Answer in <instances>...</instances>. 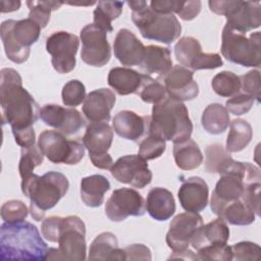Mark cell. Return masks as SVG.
I'll use <instances>...</instances> for the list:
<instances>
[{"label": "cell", "instance_id": "7", "mask_svg": "<svg viewBox=\"0 0 261 261\" xmlns=\"http://www.w3.org/2000/svg\"><path fill=\"white\" fill-rule=\"evenodd\" d=\"M42 28L31 18L7 19L1 23V40L7 58L14 63H23L31 53V46L35 44Z\"/></svg>", "mask_w": 261, "mask_h": 261}, {"label": "cell", "instance_id": "29", "mask_svg": "<svg viewBox=\"0 0 261 261\" xmlns=\"http://www.w3.org/2000/svg\"><path fill=\"white\" fill-rule=\"evenodd\" d=\"M89 260H125L123 249L118 248V242L110 231L98 234L89 249Z\"/></svg>", "mask_w": 261, "mask_h": 261}, {"label": "cell", "instance_id": "8", "mask_svg": "<svg viewBox=\"0 0 261 261\" xmlns=\"http://www.w3.org/2000/svg\"><path fill=\"white\" fill-rule=\"evenodd\" d=\"M86 225L75 215L62 217L58 233V249L49 248L46 260L83 261L87 258Z\"/></svg>", "mask_w": 261, "mask_h": 261}, {"label": "cell", "instance_id": "6", "mask_svg": "<svg viewBox=\"0 0 261 261\" xmlns=\"http://www.w3.org/2000/svg\"><path fill=\"white\" fill-rule=\"evenodd\" d=\"M132 9V20L143 38L163 44H171L181 33V25L172 13H158L146 1H127Z\"/></svg>", "mask_w": 261, "mask_h": 261}, {"label": "cell", "instance_id": "33", "mask_svg": "<svg viewBox=\"0 0 261 261\" xmlns=\"http://www.w3.org/2000/svg\"><path fill=\"white\" fill-rule=\"evenodd\" d=\"M253 137L251 124L242 118H236L229 122V132L226 139L225 149L229 153L244 150Z\"/></svg>", "mask_w": 261, "mask_h": 261}, {"label": "cell", "instance_id": "2", "mask_svg": "<svg viewBox=\"0 0 261 261\" xmlns=\"http://www.w3.org/2000/svg\"><path fill=\"white\" fill-rule=\"evenodd\" d=\"M48 246L36 225L28 221L3 222L0 228L1 260L43 261Z\"/></svg>", "mask_w": 261, "mask_h": 261}, {"label": "cell", "instance_id": "5", "mask_svg": "<svg viewBox=\"0 0 261 261\" xmlns=\"http://www.w3.org/2000/svg\"><path fill=\"white\" fill-rule=\"evenodd\" d=\"M193 122L184 102L169 98L154 104L149 132L165 141L178 143L191 138Z\"/></svg>", "mask_w": 261, "mask_h": 261}, {"label": "cell", "instance_id": "40", "mask_svg": "<svg viewBox=\"0 0 261 261\" xmlns=\"http://www.w3.org/2000/svg\"><path fill=\"white\" fill-rule=\"evenodd\" d=\"M166 141L159 136L148 133L141 141L139 146V156L144 160H153L159 158L166 149Z\"/></svg>", "mask_w": 261, "mask_h": 261}, {"label": "cell", "instance_id": "21", "mask_svg": "<svg viewBox=\"0 0 261 261\" xmlns=\"http://www.w3.org/2000/svg\"><path fill=\"white\" fill-rule=\"evenodd\" d=\"M150 125V116L139 115L130 110L119 111L112 119V129L122 139L139 142L144 139Z\"/></svg>", "mask_w": 261, "mask_h": 261}, {"label": "cell", "instance_id": "49", "mask_svg": "<svg viewBox=\"0 0 261 261\" xmlns=\"http://www.w3.org/2000/svg\"><path fill=\"white\" fill-rule=\"evenodd\" d=\"M185 1L179 0H153L149 3L152 10L158 13H176L180 11Z\"/></svg>", "mask_w": 261, "mask_h": 261}, {"label": "cell", "instance_id": "31", "mask_svg": "<svg viewBox=\"0 0 261 261\" xmlns=\"http://www.w3.org/2000/svg\"><path fill=\"white\" fill-rule=\"evenodd\" d=\"M173 158L178 168L182 170H193L203 162V154L198 144L191 138L173 143Z\"/></svg>", "mask_w": 261, "mask_h": 261}, {"label": "cell", "instance_id": "16", "mask_svg": "<svg viewBox=\"0 0 261 261\" xmlns=\"http://www.w3.org/2000/svg\"><path fill=\"white\" fill-rule=\"evenodd\" d=\"M145 211L146 202L143 196L129 188L114 190L105 204V214L114 222L123 221L128 216H142Z\"/></svg>", "mask_w": 261, "mask_h": 261}, {"label": "cell", "instance_id": "50", "mask_svg": "<svg viewBox=\"0 0 261 261\" xmlns=\"http://www.w3.org/2000/svg\"><path fill=\"white\" fill-rule=\"evenodd\" d=\"M125 260H151L150 249L143 244H133L123 249Z\"/></svg>", "mask_w": 261, "mask_h": 261}, {"label": "cell", "instance_id": "23", "mask_svg": "<svg viewBox=\"0 0 261 261\" xmlns=\"http://www.w3.org/2000/svg\"><path fill=\"white\" fill-rule=\"evenodd\" d=\"M177 197L184 210L199 213L204 210L208 204V185L199 176H191L182 181Z\"/></svg>", "mask_w": 261, "mask_h": 261}, {"label": "cell", "instance_id": "39", "mask_svg": "<svg viewBox=\"0 0 261 261\" xmlns=\"http://www.w3.org/2000/svg\"><path fill=\"white\" fill-rule=\"evenodd\" d=\"M44 160V155L40 150L38 145H33L31 147L21 148L20 159L18 163V171L21 178L33 173V170L41 165Z\"/></svg>", "mask_w": 261, "mask_h": 261}, {"label": "cell", "instance_id": "30", "mask_svg": "<svg viewBox=\"0 0 261 261\" xmlns=\"http://www.w3.org/2000/svg\"><path fill=\"white\" fill-rule=\"evenodd\" d=\"M110 190L109 180L102 174H93L82 178L81 198L88 207H100L104 202V195Z\"/></svg>", "mask_w": 261, "mask_h": 261}, {"label": "cell", "instance_id": "10", "mask_svg": "<svg viewBox=\"0 0 261 261\" xmlns=\"http://www.w3.org/2000/svg\"><path fill=\"white\" fill-rule=\"evenodd\" d=\"M209 8L216 14L226 17L225 27L246 34L261 24V4L259 1H215L208 2Z\"/></svg>", "mask_w": 261, "mask_h": 261}, {"label": "cell", "instance_id": "24", "mask_svg": "<svg viewBox=\"0 0 261 261\" xmlns=\"http://www.w3.org/2000/svg\"><path fill=\"white\" fill-rule=\"evenodd\" d=\"M115 101L116 97L111 90L106 88L94 90L87 95L83 112L90 122H108Z\"/></svg>", "mask_w": 261, "mask_h": 261}, {"label": "cell", "instance_id": "27", "mask_svg": "<svg viewBox=\"0 0 261 261\" xmlns=\"http://www.w3.org/2000/svg\"><path fill=\"white\" fill-rule=\"evenodd\" d=\"M146 209L149 215L157 221L169 219L175 212V201L172 193L161 187L151 189L147 196Z\"/></svg>", "mask_w": 261, "mask_h": 261}, {"label": "cell", "instance_id": "46", "mask_svg": "<svg viewBox=\"0 0 261 261\" xmlns=\"http://www.w3.org/2000/svg\"><path fill=\"white\" fill-rule=\"evenodd\" d=\"M241 89L243 93L252 96L256 101L260 102V92H261V79L260 71L258 69H252L247 73L240 76Z\"/></svg>", "mask_w": 261, "mask_h": 261}, {"label": "cell", "instance_id": "45", "mask_svg": "<svg viewBox=\"0 0 261 261\" xmlns=\"http://www.w3.org/2000/svg\"><path fill=\"white\" fill-rule=\"evenodd\" d=\"M254 102L255 99L252 96L243 92H239L226 100L224 107L233 115H243L250 111Z\"/></svg>", "mask_w": 261, "mask_h": 261}, {"label": "cell", "instance_id": "35", "mask_svg": "<svg viewBox=\"0 0 261 261\" xmlns=\"http://www.w3.org/2000/svg\"><path fill=\"white\" fill-rule=\"evenodd\" d=\"M218 217L232 225H249L255 221L256 213L240 199L226 205Z\"/></svg>", "mask_w": 261, "mask_h": 261}, {"label": "cell", "instance_id": "12", "mask_svg": "<svg viewBox=\"0 0 261 261\" xmlns=\"http://www.w3.org/2000/svg\"><path fill=\"white\" fill-rule=\"evenodd\" d=\"M113 141V129L107 122H90L83 137L92 164L100 169H110L113 159L108 154Z\"/></svg>", "mask_w": 261, "mask_h": 261}, {"label": "cell", "instance_id": "53", "mask_svg": "<svg viewBox=\"0 0 261 261\" xmlns=\"http://www.w3.org/2000/svg\"><path fill=\"white\" fill-rule=\"evenodd\" d=\"M20 1H15V0H2L1 1V12H11L18 10L20 7Z\"/></svg>", "mask_w": 261, "mask_h": 261}, {"label": "cell", "instance_id": "26", "mask_svg": "<svg viewBox=\"0 0 261 261\" xmlns=\"http://www.w3.org/2000/svg\"><path fill=\"white\" fill-rule=\"evenodd\" d=\"M229 239V228L227 222L218 217L207 224H203L195 233L191 245L195 250H200L207 246L223 245Z\"/></svg>", "mask_w": 261, "mask_h": 261}, {"label": "cell", "instance_id": "1", "mask_svg": "<svg viewBox=\"0 0 261 261\" xmlns=\"http://www.w3.org/2000/svg\"><path fill=\"white\" fill-rule=\"evenodd\" d=\"M0 103L2 121L9 123L12 132L33 127L40 117L38 103L22 87L21 76L13 68L0 71Z\"/></svg>", "mask_w": 261, "mask_h": 261}, {"label": "cell", "instance_id": "43", "mask_svg": "<svg viewBox=\"0 0 261 261\" xmlns=\"http://www.w3.org/2000/svg\"><path fill=\"white\" fill-rule=\"evenodd\" d=\"M29 212L27 205L19 200H10L1 206V218L8 223L24 221Z\"/></svg>", "mask_w": 261, "mask_h": 261}, {"label": "cell", "instance_id": "22", "mask_svg": "<svg viewBox=\"0 0 261 261\" xmlns=\"http://www.w3.org/2000/svg\"><path fill=\"white\" fill-rule=\"evenodd\" d=\"M145 47L137 36L127 29H120L113 42L114 55L125 66H140Z\"/></svg>", "mask_w": 261, "mask_h": 261}, {"label": "cell", "instance_id": "18", "mask_svg": "<svg viewBox=\"0 0 261 261\" xmlns=\"http://www.w3.org/2000/svg\"><path fill=\"white\" fill-rule=\"evenodd\" d=\"M203 225V218L199 213H179L171 220L166 233V244L173 252H181L189 249L191 241L197 230Z\"/></svg>", "mask_w": 261, "mask_h": 261}, {"label": "cell", "instance_id": "52", "mask_svg": "<svg viewBox=\"0 0 261 261\" xmlns=\"http://www.w3.org/2000/svg\"><path fill=\"white\" fill-rule=\"evenodd\" d=\"M14 140L17 145H19L21 148L31 147L36 144V135L34 127L20 129V130H14L12 132Z\"/></svg>", "mask_w": 261, "mask_h": 261}, {"label": "cell", "instance_id": "36", "mask_svg": "<svg viewBox=\"0 0 261 261\" xmlns=\"http://www.w3.org/2000/svg\"><path fill=\"white\" fill-rule=\"evenodd\" d=\"M211 87L218 96L230 98L241 91L240 76L228 70L221 71L214 75Z\"/></svg>", "mask_w": 261, "mask_h": 261}, {"label": "cell", "instance_id": "51", "mask_svg": "<svg viewBox=\"0 0 261 261\" xmlns=\"http://www.w3.org/2000/svg\"><path fill=\"white\" fill-rule=\"evenodd\" d=\"M201 7H202V3L199 0L185 1L177 15L184 20H192L200 13Z\"/></svg>", "mask_w": 261, "mask_h": 261}, {"label": "cell", "instance_id": "34", "mask_svg": "<svg viewBox=\"0 0 261 261\" xmlns=\"http://www.w3.org/2000/svg\"><path fill=\"white\" fill-rule=\"evenodd\" d=\"M123 4V1H98L93 12L94 24L106 33L112 32L111 22L121 14Z\"/></svg>", "mask_w": 261, "mask_h": 261}, {"label": "cell", "instance_id": "44", "mask_svg": "<svg viewBox=\"0 0 261 261\" xmlns=\"http://www.w3.org/2000/svg\"><path fill=\"white\" fill-rule=\"evenodd\" d=\"M196 257L197 260L229 261L232 260V252L230 246L227 244L212 245L198 250Z\"/></svg>", "mask_w": 261, "mask_h": 261}, {"label": "cell", "instance_id": "11", "mask_svg": "<svg viewBox=\"0 0 261 261\" xmlns=\"http://www.w3.org/2000/svg\"><path fill=\"white\" fill-rule=\"evenodd\" d=\"M38 146L49 161L56 164H77L85 155V146L77 140H68L58 130L46 129L38 139Z\"/></svg>", "mask_w": 261, "mask_h": 261}, {"label": "cell", "instance_id": "14", "mask_svg": "<svg viewBox=\"0 0 261 261\" xmlns=\"http://www.w3.org/2000/svg\"><path fill=\"white\" fill-rule=\"evenodd\" d=\"M174 55L177 62L192 71L200 69H214L223 65L218 53H205L200 42L194 37H182L174 46Z\"/></svg>", "mask_w": 261, "mask_h": 261}, {"label": "cell", "instance_id": "20", "mask_svg": "<svg viewBox=\"0 0 261 261\" xmlns=\"http://www.w3.org/2000/svg\"><path fill=\"white\" fill-rule=\"evenodd\" d=\"M160 80L163 82L167 96L171 99L184 102L193 100L199 95V86L194 80V71L185 66H172Z\"/></svg>", "mask_w": 261, "mask_h": 261}, {"label": "cell", "instance_id": "19", "mask_svg": "<svg viewBox=\"0 0 261 261\" xmlns=\"http://www.w3.org/2000/svg\"><path fill=\"white\" fill-rule=\"evenodd\" d=\"M43 122L54 127L64 136L76 134L85 126L86 121L75 108H64L57 104H46L40 110Z\"/></svg>", "mask_w": 261, "mask_h": 261}, {"label": "cell", "instance_id": "37", "mask_svg": "<svg viewBox=\"0 0 261 261\" xmlns=\"http://www.w3.org/2000/svg\"><path fill=\"white\" fill-rule=\"evenodd\" d=\"M230 156L229 152L221 144H211L205 149V169L209 173H218L228 162Z\"/></svg>", "mask_w": 261, "mask_h": 261}, {"label": "cell", "instance_id": "47", "mask_svg": "<svg viewBox=\"0 0 261 261\" xmlns=\"http://www.w3.org/2000/svg\"><path fill=\"white\" fill-rule=\"evenodd\" d=\"M232 252V260L242 261V260H258L260 255L259 245L243 241L230 246Z\"/></svg>", "mask_w": 261, "mask_h": 261}, {"label": "cell", "instance_id": "4", "mask_svg": "<svg viewBox=\"0 0 261 261\" xmlns=\"http://www.w3.org/2000/svg\"><path fill=\"white\" fill-rule=\"evenodd\" d=\"M21 179V192L30 199V213L36 221H41L69 188L67 177L58 171H48L42 176L32 173Z\"/></svg>", "mask_w": 261, "mask_h": 261}, {"label": "cell", "instance_id": "3", "mask_svg": "<svg viewBox=\"0 0 261 261\" xmlns=\"http://www.w3.org/2000/svg\"><path fill=\"white\" fill-rule=\"evenodd\" d=\"M219 174L220 178L215 185L210 200L211 210L217 216L226 205L242 199L248 185L261 181L260 170L257 166L249 162L236 161L232 158Z\"/></svg>", "mask_w": 261, "mask_h": 261}, {"label": "cell", "instance_id": "54", "mask_svg": "<svg viewBox=\"0 0 261 261\" xmlns=\"http://www.w3.org/2000/svg\"><path fill=\"white\" fill-rule=\"evenodd\" d=\"M192 259V260H197V257L196 255L194 254L193 251L187 249L185 251H181V252H173L172 255H170L169 259Z\"/></svg>", "mask_w": 261, "mask_h": 261}, {"label": "cell", "instance_id": "42", "mask_svg": "<svg viewBox=\"0 0 261 261\" xmlns=\"http://www.w3.org/2000/svg\"><path fill=\"white\" fill-rule=\"evenodd\" d=\"M139 96L146 103L157 104L167 97V93L162 83L148 75L139 93Z\"/></svg>", "mask_w": 261, "mask_h": 261}, {"label": "cell", "instance_id": "25", "mask_svg": "<svg viewBox=\"0 0 261 261\" xmlns=\"http://www.w3.org/2000/svg\"><path fill=\"white\" fill-rule=\"evenodd\" d=\"M148 74L140 73L130 67H113L108 73V85L120 96L139 95Z\"/></svg>", "mask_w": 261, "mask_h": 261}, {"label": "cell", "instance_id": "9", "mask_svg": "<svg viewBox=\"0 0 261 261\" xmlns=\"http://www.w3.org/2000/svg\"><path fill=\"white\" fill-rule=\"evenodd\" d=\"M261 35L246 34L233 31L224 25L221 34V54L228 61L245 66L259 67L261 64Z\"/></svg>", "mask_w": 261, "mask_h": 261}, {"label": "cell", "instance_id": "15", "mask_svg": "<svg viewBox=\"0 0 261 261\" xmlns=\"http://www.w3.org/2000/svg\"><path fill=\"white\" fill-rule=\"evenodd\" d=\"M106 34L94 23L87 24L82 29L80 34L82 41L81 58L88 65L102 67L109 62L111 48Z\"/></svg>", "mask_w": 261, "mask_h": 261}, {"label": "cell", "instance_id": "38", "mask_svg": "<svg viewBox=\"0 0 261 261\" xmlns=\"http://www.w3.org/2000/svg\"><path fill=\"white\" fill-rule=\"evenodd\" d=\"M25 4L28 5L30 12L29 18L35 20L40 27L43 29L45 28L49 20L51 11L57 10L63 4L60 1H27Z\"/></svg>", "mask_w": 261, "mask_h": 261}, {"label": "cell", "instance_id": "32", "mask_svg": "<svg viewBox=\"0 0 261 261\" xmlns=\"http://www.w3.org/2000/svg\"><path fill=\"white\" fill-rule=\"evenodd\" d=\"M229 121L230 118L227 109L219 103L209 104L202 113V126L211 135H219L225 132L229 125Z\"/></svg>", "mask_w": 261, "mask_h": 261}, {"label": "cell", "instance_id": "28", "mask_svg": "<svg viewBox=\"0 0 261 261\" xmlns=\"http://www.w3.org/2000/svg\"><path fill=\"white\" fill-rule=\"evenodd\" d=\"M171 52L169 48H164L156 45L145 47L143 61L140 67L146 74H157L158 80L162 79L172 68Z\"/></svg>", "mask_w": 261, "mask_h": 261}, {"label": "cell", "instance_id": "41", "mask_svg": "<svg viewBox=\"0 0 261 261\" xmlns=\"http://www.w3.org/2000/svg\"><path fill=\"white\" fill-rule=\"evenodd\" d=\"M62 102L65 106L75 107L82 104L86 99L85 85L79 80L68 81L62 88Z\"/></svg>", "mask_w": 261, "mask_h": 261}, {"label": "cell", "instance_id": "17", "mask_svg": "<svg viewBox=\"0 0 261 261\" xmlns=\"http://www.w3.org/2000/svg\"><path fill=\"white\" fill-rule=\"evenodd\" d=\"M111 175L121 184L143 189L152 181V171L148 163L139 155L119 157L110 168Z\"/></svg>", "mask_w": 261, "mask_h": 261}, {"label": "cell", "instance_id": "13", "mask_svg": "<svg viewBox=\"0 0 261 261\" xmlns=\"http://www.w3.org/2000/svg\"><path fill=\"white\" fill-rule=\"evenodd\" d=\"M79 46L77 36L68 32H55L47 38L46 50L52 56L51 63L57 72L68 73L74 69Z\"/></svg>", "mask_w": 261, "mask_h": 261}, {"label": "cell", "instance_id": "48", "mask_svg": "<svg viewBox=\"0 0 261 261\" xmlns=\"http://www.w3.org/2000/svg\"><path fill=\"white\" fill-rule=\"evenodd\" d=\"M61 221L62 217L60 216H51L43 220L41 225L42 236L49 242L57 243Z\"/></svg>", "mask_w": 261, "mask_h": 261}]
</instances>
